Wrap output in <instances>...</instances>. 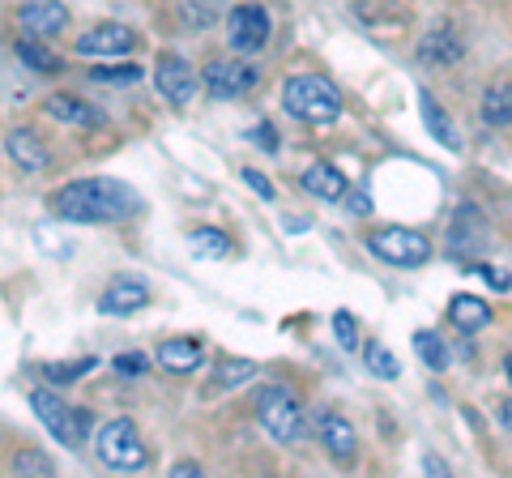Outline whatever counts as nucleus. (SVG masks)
I'll list each match as a JSON object with an SVG mask.
<instances>
[{
    "label": "nucleus",
    "instance_id": "nucleus-11",
    "mask_svg": "<svg viewBox=\"0 0 512 478\" xmlns=\"http://www.w3.org/2000/svg\"><path fill=\"white\" fill-rule=\"evenodd\" d=\"M77 56H128L137 47V35L120 22H103L86 30V35H77Z\"/></svg>",
    "mask_w": 512,
    "mask_h": 478
},
{
    "label": "nucleus",
    "instance_id": "nucleus-26",
    "mask_svg": "<svg viewBox=\"0 0 512 478\" xmlns=\"http://www.w3.org/2000/svg\"><path fill=\"white\" fill-rule=\"evenodd\" d=\"M94 363H99L94 355H86V359H64V363H47L43 376L52 380V385H73V380L82 376V372H94Z\"/></svg>",
    "mask_w": 512,
    "mask_h": 478
},
{
    "label": "nucleus",
    "instance_id": "nucleus-27",
    "mask_svg": "<svg viewBox=\"0 0 512 478\" xmlns=\"http://www.w3.org/2000/svg\"><path fill=\"white\" fill-rule=\"evenodd\" d=\"M252 376H256V363H252V359H218V385H222V389L248 385Z\"/></svg>",
    "mask_w": 512,
    "mask_h": 478
},
{
    "label": "nucleus",
    "instance_id": "nucleus-19",
    "mask_svg": "<svg viewBox=\"0 0 512 478\" xmlns=\"http://www.w3.org/2000/svg\"><path fill=\"white\" fill-rule=\"evenodd\" d=\"M448 316H453V325L461 333H478V329H487L491 325V304H483L478 295H457L453 299V308H448Z\"/></svg>",
    "mask_w": 512,
    "mask_h": 478
},
{
    "label": "nucleus",
    "instance_id": "nucleus-3",
    "mask_svg": "<svg viewBox=\"0 0 512 478\" xmlns=\"http://www.w3.org/2000/svg\"><path fill=\"white\" fill-rule=\"evenodd\" d=\"M94 449H99V461H103L107 470H120V474L150 470V449H146V440H141L133 419H111V423H103L99 436H94Z\"/></svg>",
    "mask_w": 512,
    "mask_h": 478
},
{
    "label": "nucleus",
    "instance_id": "nucleus-38",
    "mask_svg": "<svg viewBox=\"0 0 512 478\" xmlns=\"http://www.w3.org/2000/svg\"><path fill=\"white\" fill-rule=\"evenodd\" d=\"M423 470H431V474H448V466L440 457H423Z\"/></svg>",
    "mask_w": 512,
    "mask_h": 478
},
{
    "label": "nucleus",
    "instance_id": "nucleus-15",
    "mask_svg": "<svg viewBox=\"0 0 512 478\" xmlns=\"http://www.w3.org/2000/svg\"><path fill=\"white\" fill-rule=\"evenodd\" d=\"M5 150H9V158L18 163L22 171H43L47 163H52V150L43 146V137L35 133V129H9L5 133Z\"/></svg>",
    "mask_w": 512,
    "mask_h": 478
},
{
    "label": "nucleus",
    "instance_id": "nucleus-31",
    "mask_svg": "<svg viewBox=\"0 0 512 478\" xmlns=\"http://www.w3.org/2000/svg\"><path fill=\"white\" fill-rule=\"evenodd\" d=\"M94 82H137L141 65H111V69H94Z\"/></svg>",
    "mask_w": 512,
    "mask_h": 478
},
{
    "label": "nucleus",
    "instance_id": "nucleus-22",
    "mask_svg": "<svg viewBox=\"0 0 512 478\" xmlns=\"http://www.w3.org/2000/svg\"><path fill=\"white\" fill-rule=\"evenodd\" d=\"M13 52H18L22 65H26V69H35V73H60V69H64V60H60L43 39H26V35H22Z\"/></svg>",
    "mask_w": 512,
    "mask_h": 478
},
{
    "label": "nucleus",
    "instance_id": "nucleus-4",
    "mask_svg": "<svg viewBox=\"0 0 512 478\" xmlns=\"http://www.w3.org/2000/svg\"><path fill=\"white\" fill-rule=\"evenodd\" d=\"M256 423L265 427L278 444H299L303 440V406L286 385H265L256 393Z\"/></svg>",
    "mask_w": 512,
    "mask_h": 478
},
{
    "label": "nucleus",
    "instance_id": "nucleus-34",
    "mask_svg": "<svg viewBox=\"0 0 512 478\" xmlns=\"http://www.w3.org/2000/svg\"><path fill=\"white\" fill-rule=\"evenodd\" d=\"M252 141H261V146H265L269 154H274V150H278V133H274V124L261 120V124H256V129H252Z\"/></svg>",
    "mask_w": 512,
    "mask_h": 478
},
{
    "label": "nucleus",
    "instance_id": "nucleus-28",
    "mask_svg": "<svg viewBox=\"0 0 512 478\" xmlns=\"http://www.w3.org/2000/svg\"><path fill=\"white\" fill-rule=\"evenodd\" d=\"M13 470H18V474H30V478L56 474V466H52V457H47V453H39V449H22L18 457H13Z\"/></svg>",
    "mask_w": 512,
    "mask_h": 478
},
{
    "label": "nucleus",
    "instance_id": "nucleus-17",
    "mask_svg": "<svg viewBox=\"0 0 512 478\" xmlns=\"http://www.w3.org/2000/svg\"><path fill=\"white\" fill-rule=\"evenodd\" d=\"M43 116H52L56 124H103V111L90 107L86 99H77V94H52V99L43 103Z\"/></svg>",
    "mask_w": 512,
    "mask_h": 478
},
{
    "label": "nucleus",
    "instance_id": "nucleus-2",
    "mask_svg": "<svg viewBox=\"0 0 512 478\" xmlns=\"http://www.w3.org/2000/svg\"><path fill=\"white\" fill-rule=\"evenodd\" d=\"M282 107L303 124H333L342 116V90L320 73H299V77H286Z\"/></svg>",
    "mask_w": 512,
    "mask_h": 478
},
{
    "label": "nucleus",
    "instance_id": "nucleus-18",
    "mask_svg": "<svg viewBox=\"0 0 512 478\" xmlns=\"http://www.w3.org/2000/svg\"><path fill=\"white\" fill-rule=\"evenodd\" d=\"M303 188H308L312 197H320V201H338V197H346V175L338 171V167H329V163H312V167H303Z\"/></svg>",
    "mask_w": 512,
    "mask_h": 478
},
{
    "label": "nucleus",
    "instance_id": "nucleus-6",
    "mask_svg": "<svg viewBox=\"0 0 512 478\" xmlns=\"http://www.w3.org/2000/svg\"><path fill=\"white\" fill-rule=\"evenodd\" d=\"M367 252L380 257L384 265H402V269H419L431 261L427 235L414 231V227H376L367 235Z\"/></svg>",
    "mask_w": 512,
    "mask_h": 478
},
{
    "label": "nucleus",
    "instance_id": "nucleus-21",
    "mask_svg": "<svg viewBox=\"0 0 512 478\" xmlns=\"http://www.w3.org/2000/svg\"><path fill=\"white\" fill-rule=\"evenodd\" d=\"M188 248H192V257L222 261V257H231V235L222 227H197V231H188Z\"/></svg>",
    "mask_w": 512,
    "mask_h": 478
},
{
    "label": "nucleus",
    "instance_id": "nucleus-37",
    "mask_svg": "<svg viewBox=\"0 0 512 478\" xmlns=\"http://www.w3.org/2000/svg\"><path fill=\"white\" fill-rule=\"evenodd\" d=\"M197 474H201L197 461H175L171 466V478H197Z\"/></svg>",
    "mask_w": 512,
    "mask_h": 478
},
{
    "label": "nucleus",
    "instance_id": "nucleus-29",
    "mask_svg": "<svg viewBox=\"0 0 512 478\" xmlns=\"http://www.w3.org/2000/svg\"><path fill=\"white\" fill-rule=\"evenodd\" d=\"M333 333H338L342 350H359V321L350 312H338L333 316Z\"/></svg>",
    "mask_w": 512,
    "mask_h": 478
},
{
    "label": "nucleus",
    "instance_id": "nucleus-32",
    "mask_svg": "<svg viewBox=\"0 0 512 478\" xmlns=\"http://www.w3.org/2000/svg\"><path fill=\"white\" fill-rule=\"evenodd\" d=\"M146 368H150L146 355H116V372H120V376H141Z\"/></svg>",
    "mask_w": 512,
    "mask_h": 478
},
{
    "label": "nucleus",
    "instance_id": "nucleus-5",
    "mask_svg": "<svg viewBox=\"0 0 512 478\" xmlns=\"http://www.w3.org/2000/svg\"><path fill=\"white\" fill-rule=\"evenodd\" d=\"M30 406H35L39 423L64 444V449H82L86 444V436H90V414L86 410L60 402L52 389H30Z\"/></svg>",
    "mask_w": 512,
    "mask_h": 478
},
{
    "label": "nucleus",
    "instance_id": "nucleus-25",
    "mask_svg": "<svg viewBox=\"0 0 512 478\" xmlns=\"http://www.w3.org/2000/svg\"><path fill=\"white\" fill-rule=\"evenodd\" d=\"M414 350H419V359L427 363L431 372H444V368H448V350H444V342H440V333L419 329V333H414Z\"/></svg>",
    "mask_w": 512,
    "mask_h": 478
},
{
    "label": "nucleus",
    "instance_id": "nucleus-24",
    "mask_svg": "<svg viewBox=\"0 0 512 478\" xmlns=\"http://www.w3.org/2000/svg\"><path fill=\"white\" fill-rule=\"evenodd\" d=\"M363 359H367V372L380 376V380H397V376H402V363H397V355L389 346H380V342H367Z\"/></svg>",
    "mask_w": 512,
    "mask_h": 478
},
{
    "label": "nucleus",
    "instance_id": "nucleus-7",
    "mask_svg": "<svg viewBox=\"0 0 512 478\" xmlns=\"http://www.w3.org/2000/svg\"><path fill=\"white\" fill-rule=\"evenodd\" d=\"M197 82L205 86V94L210 99H239V94H248L256 82H261V73H256V65H244V60H235V56H218L210 60V65L201 69Z\"/></svg>",
    "mask_w": 512,
    "mask_h": 478
},
{
    "label": "nucleus",
    "instance_id": "nucleus-13",
    "mask_svg": "<svg viewBox=\"0 0 512 478\" xmlns=\"http://www.w3.org/2000/svg\"><path fill=\"white\" fill-rule=\"evenodd\" d=\"M320 444H325V453L333 461H342V466H350V461L359 457V432L355 423L342 419V414H320Z\"/></svg>",
    "mask_w": 512,
    "mask_h": 478
},
{
    "label": "nucleus",
    "instance_id": "nucleus-16",
    "mask_svg": "<svg viewBox=\"0 0 512 478\" xmlns=\"http://www.w3.org/2000/svg\"><path fill=\"white\" fill-rule=\"evenodd\" d=\"M154 359H158V368L163 372L184 376L192 368H201V342L197 338H167V342H158Z\"/></svg>",
    "mask_w": 512,
    "mask_h": 478
},
{
    "label": "nucleus",
    "instance_id": "nucleus-23",
    "mask_svg": "<svg viewBox=\"0 0 512 478\" xmlns=\"http://www.w3.org/2000/svg\"><path fill=\"white\" fill-rule=\"evenodd\" d=\"M483 120L491 124V129H508V120H512V90H508V82H500V86L487 90V99H483Z\"/></svg>",
    "mask_w": 512,
    "mask_h": 478
},
{
    "label": "nucleus",
    "instance_id": "nucleus-10",
    "mask_svg": "<svg viewBox=\"0 0 512 478\" xmlns=\"http://www.w3.org/2000/svg\"><path fill=\"white\" fill-rule=\"evenodd\" d=\"M18 26L26 39H56L60 30H69V5L60 0H26L18 9Z\"/></svg>",
    "mask_w": 512,
    "mask_h": 478
},
{
    "label": "nucleus",
    "instance_id": "nucleus-12",
    "mask_svg": "<svg viewBox=\"0 0 512 478\" xmlns=\"http://www.w3.org/2000/svg\"><path fill=\"white\" fill-rule=\"evenodd\" d=\"M461 56H466V39L457 35V26H453V22H440L436 30H427V39L419 43V60H423V65L453 69Z\"/></svg>",
    "mask_w": 512,
    "mask_h": 478
},
{
    "label": "nucleus",
    "instance_id": "nucleus-33",
    "mask_svg": "<svg viewBox=\"0 0 512 478\" xmlns=\"http://www.w3.org/2000/svg\"><path fill=\"white\" fill-rule=\"evenodd\" d=\"M239 175H244V184H248V188H256V193H261L265 201H274V184H269V180H265V175L256 171V167H244Z\"/></svg>",
    "mask_w": 512,
    "mask_h": 478
},
{
    "label": "nucleus",
    "instance_id": "nucleus-1",
    "mask_svg": "<svg viewBox=\"0 0 512 478\" xmlns=\"http://www.w3.org/2000/svg\"><path fill=\"white\" fill-rule=\"evenodd\" d=\"M52 214L64 222H82V227H94V222H124L141 210L137 188H128L124 180H111V175H86V180H69L60 184L52 197Z\"/></svg>",
    "mask_w": 512,
    "mask_h": 478
},
{
    "label": "nucleus",
    "instance_id": "nucleus-9",
    "mask_svg": "<svg viewBox=\"0 0 512 478\" xmlns=\"http://www.w3.org/2000/svg\"><path fill=\"white\" fill-rule=\"evenodd\" d=\"M269 30H274V22L261 5H235L227 13V39L235 52H261L269 43Z\"/></svg>",
    "mask_w": 512,
    "mask_h": 478
},
{
    "label": "nucleus",
    "instance_id": "nucleus-14",
    "mask_svg": "<svg viewBox=\"0 0 512 478\" xmlns=\"http://www.w3.org/2000/svg\"><path fill=\"white\" fill-rule=\"evenodd\" d=\"M146 304H150V286L137 282V278H116L99 295V312L103 316H133V312H141Z\"/></svg>",
    "mask_w": 512,
    "mask_h": 478
},
{
    "label": "nucleus",
    "instance_id": "nucleus-35",
    "mask_svg": "<svg viewBox=\"0 0 512 478\" xmlns=\"http://www.w3.org/2000/svg\"><path fill=\"white\" fill-rule=\"evenodd\" d=\"M483 278L495 286V291H500V295H508V274H504V269H495V265H483Z\"/></svg>",
    "mask_w": 512,
    "mask_h": 478
},
{
    "label": "nucleus",
    "instance_id": "nucleus-30",
    "mask_svg": "<svg viewBox=\"0 0 512 478\" xmlns=\"http://www.w3.org/2000/svg\"><path fill=\"white\" fill-rule=\"evenodd\" d=\"M180 13L188 18V26H205L214 18V0H180Z\"/></svg>",
    "mask_w": 512,
    "mask_h": 478
},
{
    "label": "nucleus",
    "instance_id": "nucleus-36",
    "mask_svg": "<svg viewBox=\"0 0 512 478\" xmlns=\"http://www.w3.org/2000/svg\"><path fill=\"white\" fill-rule=\"evenodd\" d=\"M350 214H372V197H367L363 188L359 193H350Z\"/></svg>",
    "mask_w": 512,
    "mask_h": 478
},
{
    "label": "nucleus",
    "instance_id": "nucleus-20",
    "mask_svg": "<svg viewBox=\"0 0 512 478\" xmlns=\"http://www.w3.org/2000/svg\"><path fill=\"white\" fill-rule=\"evenodd\" d=\"M423 124H427V133L440 141L444 150H453V154H461V137H457V129H453V120H448V111L431 99V94L423 90Z\"/></svg>",
    "mask_w": 512,
    "mask_h": 478
},
{
    "label": "nucleus",
    "instance_id": "nucleus-8",
    "mask_svg": "<svg viewBox=\"0 0 512 478\" xmlns=\"http://www.w3.org/2000/svg\"><path fill=\"white\" fill-rule=\"evenodd\" d=\"M154 86L158 94L171 103V107H188L192 99H197V73L188 69V60L184 56H175V52H163L154 60Z\"/></svg>",
    "mask_w": 512,
    "mask_h": 478
}]
</instances>
